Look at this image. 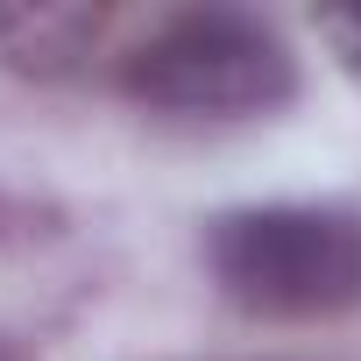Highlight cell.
<instances>
[{
    "label": "cell",
    "instance_id": "1",
    "mask_svg": "<svg viewBox=\"0 0 361 361\" xmlns=\"http://www.w3.org/2000/svg\"><path fill=\"white\" fill-rule=\"evenodd\" d=\"M206 269L248 319H340L361 305V213L347 206H234L206 227Z\"/></svg>",
    "mask_w": 361,
    "mask_h": 361
},
{
    "label": "cell",
    "instance_id": "2",
    "mask_svg": "<svg viewBox=\"0 0 361 361\" xmlns=\"http://www.w3.org/2000/svg\"><path fill=\"white\" fill-rule=\"evenodd\" d=\"M121 92L170 121H255L298 92V57L262 15L185 8L121 57Z\"/></svg>",
    "mask_w": 361,
    "mask_h": 361
},
{
    "label": "cell",
    "instance_id": "3",
    "mask_svg": "<svg viewBox=\"0 0 361 361\" xmlns=\"http://www.w3.org/2000/svg\"><path fill=\"white\" fill-rule=\"evenodd\" d=\"M106 36V8H0V57L36 78L78 71V57Z\"/></svg>",
    "mask_w": 361,
    "mask_h": 361
},
{
    "label": "cell",
    "instance_id": "4",
    "mask_svg": "<svg viewBox=\"0 0 361 361\" xmlns=\"http://www.w3.org/2000/svg\"><path fill=\"white\" fill-rule=\"evenodd\" d=\"M319 36H326V50L340 57V71L354 78V92H361V8H333V15H319Z\"/></svg>",
    "mask_w": 361,
    "mask_h": 361
}]
</instances>
